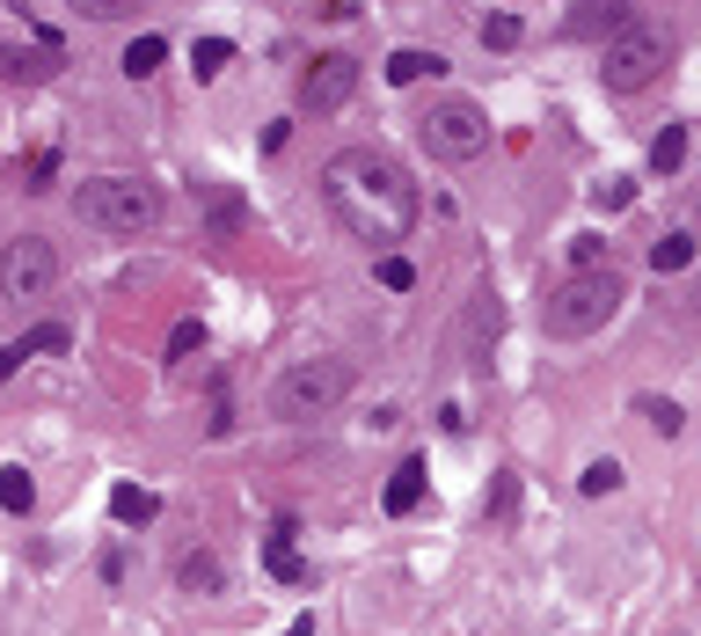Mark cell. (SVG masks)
<instances>
[{"label":"cell","instance_id":"1","mask_svg":"<svg viewBox=\"0 0 701 636\" xmlns=\"http://www.w3.org/2000/svg\"><path fill=\"white\" fill-rule=\"evenodd\" d=\"M322 198H329L336 228H350L373 249L409 242V228H417V212H424V191L409 183V169L387 147H336L322 161Z\"/></svg>","mask_w":701,"mask_h":636},{"label":"cell","instance_id":"2","mask_svg":"<svg viewBox=\"0 0 701 636\" xmlns=\"http://www.w3.org/2000/svg\"><path fill=\"white\" fill-rule=\"evenodd\" d=\"M73 212L95 234H146L161 220V191L146 176H88L73 191Z\"/></svg>","mask_w":701,"mask_h":636},{"label":"cell","instance_id":"3","mask_svg":"<svg viewBox=\"0 0 701 636\" xmlns=\"http://www.w3.org/2000/svg\"><path fill=\"white\" fill-rule=\"evenodd\" d=\"M672 52H680V37H672L666 22L636 16L629 30H621V37L607 44V59H599V81H607L613 95H636V89H650V81H666Z\"/></svg>","mask_w":701,"mask_h":636},{"label":"cell","instance_id":"4","mask_svg":"<svg viewBox=\"0 0 701 636\" xmlns=\"http://www.w3.org/2000/svg\"><path fill=\"white\" fill-rule=\"evenodd\" d=\"M344 395H350L344 359H299V366H285L278 381H271V417L278 424H315V417H329Z\"/></svg>","mask_w":701,"mask_h":636},{"label":"cell","instance_id":"5","mask_svg":"<svg viewBox=\"0 0 701 636\" xmlns=\"http://www.w3.org/2000/svg\"><path fill=\"white\" fill-rule=\"evenodd\" d=\"M613 307H621V279H613L607 264L599 271H570V279L548 293V336H592L613 322Z\"/></svg>","mask_w":701,"mask_h":636},{"label":"cell","instance_id":"6","mask_svg":"<svg viewBox=\"0 0 701 636\" xmlns=\"http://www.w3.org/2000/svg\"><path fill=\"white\" fill-rule=\"evenodd\" d=\"M59 285V249L44 234H16L0 249V301L8 307H37Z\"/></svg>","mask_w":701,"mask_h":636},{"label":"cell","instance_id":"7","mask_svg":"<svg viewBox=\"0 0 701 636\" xmlns=\"http://www.w3.org/2000/svg\"><path fill=\"white\" fill-rule=\"evenodd\" d=\"M417 140L431 161H475L482 147H490V118L475 103H431L417 118Z\"/></svg>","mask_w":701,"mask_h":636},{"label":"cell","instance_id":"8","mask_svg":"<svg viewBox=\"0 0 701 636\" xmlns=\"http://www.w3.org/2000/svg\"><path fill=\"white\" fill-rule=\"evenodd\" d=\"M350 89H358V59L322 52L315 67H307V81H299V110H307V118H329V110L350 103Z\"/></svg>","mask_w":701,"mask_h":636},{"label":"cell","instance_id":"9","mask_svg":"<svg viewBox=\"0 0 701 636\" xmlns=\"http://www.w3.org/2000/svg\"><path fill=\"white\" fill-rule=\"evenodd\" d=\"M636 22V0H570L562 8V37L570 44H613Z\"/></svg>","mask_w":701,"mask_h":636},{"label":"cell","instance_id":"10","mask_svg":"<svg viewBox=\"0 0 701 636\" xmlns=\"http://www.w3.org/2000/svg\"><path fill=\"white\" fill-rule=\"evenodd\" d=\"M67 67L59 52H30V44H0V81H22V89H44L52 73Z\"/></svg>","mask_w":701,"mask_h":636},{"label":"cell","instance_id":"11","mask_svg":"<svg viewBox=\"0 0 701 636\" xmlns=\"http://www.w3.org/2000/svg\"><path fill=\"white\" fill-rule=\"evenodd\" d=\"M424 483H431V468H424V461L409 454L403 468L387 476V497H380V505H387V513H395V519H403V513H417V505H424Z\"/></svg>","mask_w":701,"mask_h":636},{"label":"cell","instance_id":"12","mask_svg":"<svg viewBox=\"0 0 701 636\" xmlns=\"http://www.w3.org/2000/svg\"><path fill=\"white\" fill-rule=\"evenodd\" d=\"M263 571H271V578H285V585L307 578V556L293 548V519H278V534H271V548H263Z\"/></svg>","mask_w":701,"mask_h":636},{"label":"cell","instance_id":"13","mask_svg":"<svg viewBox=\"0 0 701 636\" xmlns=\"http://www.w3.org/2000/svg\"><path fill=\"white\" fill-rule=\"evenodd\" d=\"M154 513H161V497L146 491V483H118V491H110V519H124V527H146Z\"/></svg>","mask_w":701,"mask_h":636},{"label":"cell","instance_id":"14","mask_svg":"<svg viewBox=\"0 0 701 636\" xmlns=\"http://www.w3.org/2000/svg\"><path fill=\"white\" fill-rule=\"evenodd\" d=\"M687 169V124H658L650 140V176H680Z\"/></svg>","mask_w":701,"mask_h":636},{"label":"cell","instance_id":"15","mask_svg":"<svg viewBox=\"0 0 701 636\" xmlns=\"http://www.w3.org/2000/svg\"><path fill=\"white\" fill-rule=\"evenodd\" d=\"M438 73H446V59H438V52H409V44H403V52H387V81H403V89H409V81H438Z\"/></svg>","mask_w":701,"mask_h":636},{"label":"cell","instance_id":"16","mask_svg":"<svg viewBox=\"0 0 701 636\" xmlns=\"http://www.w3.org/2000/svg\"><path fill=\"white\" fill-rule=\"evenodd\" d=\"M169 67V37H132V44H124V73H132V81H146V73H161Z\"/></svg>","mask_w":701,"mask_h":636},{"label":"cell","instance_id":"17","mask_svg":"<svg viewBox=\"0 0 701 636\" xmlns=\"http://www.w3.org/2000/svg\"><path fill=\"white\" fill-rule=\"evenodd\" d=\"M227 67H234V44H227V37H197V44H191V73H197V81H220Z\"/></svg>","mask_w":701,"mask_h":636},{"label":"cell","instance_id":"18","mask_svg":"<svg viewBox=\"0 0 701 636\" xmlns=\"http://www.w3.org/2000/svg\"><path fill=\"white\" fill-rule=\"evenodd\" d=\"M44 352H67V322H37V330L16 336V359H44Z\"/></svg>","mask_w":701,"mask_h":636},{"label":"cell","instance_id":"19","mask_svg":"<svg viewBox=\"0 0 701 636\" xmlns=\"http://www.w3.org/2000/svg\"><path fill=\"white\" fill-rule=\"evenodd\" d=\"M636 410H643V417L658 424V432H666V440H680V432H687V410L672 403V395H636Z\"/></svg>","mask_w":701,"mask_h":636},{"label":"cell","instance_id":"20","mask_svg":"<svg viewBox=\"0 0 701 636\" xmlns=\"http://www.w3.org/2000/svg\"><path fill=\"white\" fill-rule=\"evenodd\" d=\"M519 37H526V22L511 16V8H497V16H482V44H490V52H519Z\"/></svg>","mask_w":701,"mask_h":636},{"label":"cell","instance_id":"21","mask_svg":"<svg viewBox=\"0 0 701 636\" xmlns=\"http://www.w3.org/2000/svg\"><path fill=\"white\" fill-rule=\"evenodd\" d=\"M30 505H37L30 468H0V513H30Z\"/></svg>","mask_w":701,"mask_h":636},{"label":"cell","instance_id":"22","mask_svg":"<svg viewBox=\"0 0 701 636\" xmlns=\"http://www.w3.org/2000/svg\"><path fill=\"white\" fill-rule=\"evenodd\" d=\"M687 264H694V234H666L650 249V271H687Z\"/></svg>","mask_w":701,"mask_h":636},{"label":"cell","instance_id":"23","mask_svg":"<svg viewBox=\"0 0 701 636\" xmlns=\"http://www.w3.org/2000/svg\"><path fill=\"white\" fill-rule=\"evenodd\" d=\"M205 212H212V228H220V234H242L248 228V205H242V198H227V191H205Z\"/></svg>","mask_w":701,"mask_h":636},{"label":"cell","instance_id":"24","mask_svg":"<svg viewBox=\"0 0 701 636\" xmlns=\"http://www.w3.org/2000/svg\"><path fill=\"white\" fill-rule=\"evenodd\" d=\"M175 578H183V585H197V593H212V585H220V556H212V548H191Z\"/></svg>","mask_w":701,"mask_h":636},{"label":"cell","instance_id":"25","mask_svg":"<svg viewBox=\"0 0 701 636\" xmlns=\"http://www.w3.org/2000/svg\"><path fill=\"white\" fill-rule=\"evenodd\" d=\"M73 16H88V22H124V16H140L146 0H67Z\"/></svg>","mask_w":701,"mask_h":636},{"label":"cell","instance_id":"26","mask_svg":"<svg viewBox=\"0 0 701 636\" xmlns=\"http://www.w3.org/2000/svg\"><path fill=\"white\" fill-rule=\"evenodd\" d=\"M578 491L585 497H613V491H621V461H592V468L578 476Z\"/></svg>","mask_w":701,"mask_h":636},{"label":"cell","instance_id":"27","mask_svg":"<svg viewBox=\"0 0 701 636\" xmlns=\"http://www.w3.org/2000/svg\"><path fill=\"white\" fill-rule=\"evenodd\" d=\"M197 344H205V322H197V315H191V322H175V336H169V366H175V359H191Z\"/></svg>","mask_w":701,"mask_h":636},{"label":"cell","instance_id":"28","mask_svg":"<svg viewBox=\"0 0 701 636\" xmlns=\"http://www.w3.org/2000/svg\"><path fill=\"white\" fill-rule=\"evenodd\" d=\"M373 279H380L387 293H409V285H417V271H409L403 256H380V264H373Z\"/></svg>","mask_w":701,"mask_h":636},{"label":"cell","instance_id":"29","mask_svg":"<svg viewBox=\"0 0 701 636\" xmlns=\"http://www.w3.org/2000/svg\"><path fill=\"white\" fill-rule=\"evenodd\" d=\"M599 205H607V212L636 205V176H607V183H599Z\"/></svg>","mask_w":701,"mask_h":636},{"label":"cell","instance_id":"30","mask_svg":"<svg viewBox=\"0 0 701 636\" xmlns=\"http://www.w3.org/2000/svg\"><path fill=\"white\" fill-rule=\"evenodd\" d=\"M599 256H607V249H599V242H592V234H585V242H578V249H570V264H578V271H599Z\"/></svg>","mask_w":701,"mask_h":636},{"label":"cell","instance_id":"31","mask_svg":"<svg viewBox=\"0 0 701 636\" xmlns=\"http://www.w3.org/2000/svg\"><path fill=\"white\" fill-rule=\"evenodd\" d=\"M16 366H22V359H16V344H0V381H16Z\"/></svg>","mask_w":701,"mask_h":636},{"label":"cell","instance_id":"32","mask_svg":"<svg viewBox=\"0 0 701 636\" xmlns=\"http://www.w3.org/2000/svg\"><path fill=\"white\" fill-rule=\"evenodd\" d=\"M285 636H315V622H307V615H299V622H293V629H285Z\"/></svg>","mask_w":701,"mask_h":636}]
</instances>
